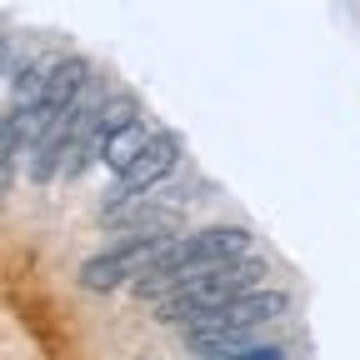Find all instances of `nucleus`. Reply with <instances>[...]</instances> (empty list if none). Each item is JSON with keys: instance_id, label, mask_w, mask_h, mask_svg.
Wrapping results in <instances>:
<instances>
[{"instance_id": "obj_1", "label": "nucleus", "mask_w": 360, "mask_h": 360, "mask_svg": "<svg viewBox=\"0 0 360 360\" xmlns=\"http://www.w3.org/2000/svg\"><path fill=\"white\" fill-rule=\"evenodd\" d=\"M245 250H250V236L240 231V225H210V231H195L186 240H170V250L135 281V295H141V300H170L175 290H186L195 276L240 260Z\"/></svg>"}, {"instance_id": "obj_2", "label": "nucleus", "mask_w": 360, "mask_h": 360, "mask_svg": "<svg viewBox=\"0 0 360 360\" xmlns=\"http://www.w3.org/2000/svg\"><path fill=\"white\" fill-rule=\"evenodd\" d=\"M265 276V260L260 255H240V260H231V265H215V270H205V276H195L186 290H175L170 300H160L155 305V315L160 321H170V326H200L210 310H220L225 300H236V295H245V290H255V281Z\"/></svg>"}, {"instance_id": "obj_3", "label": "nucleus", "mask_w": 360, "mask_h": 360, "mask_svg": "<svg viewBox=\"0 0 360 360\" xmlns=\"http://www.w3.org/2000/svg\"><path fill=\"white\" fill-rule=\"evenodd\" d=\"M165 250H170L165 236H135V240H120L115 250L90 255V260L80 265V285H85V290H115V285H125V281H141Z\"/></svg>"}, {"instance_id": "obj_4", "label": "nucleus", "mask_w": 360, "mask_h": 360, "mask_svg": "<svg viewBox=\"0 0 360 360\" xmlns=\"http://www.w3.org/2000/svg\"><path fill=\"white\" fill-rule=\"evenodd\" d=\"M175 160H180V141H175V135H155L150 150H146L141 160H135V165L120 175V186H115V200H110V205H130V200L150 195L160 180L175 170Z\"/></svg>"}, {"instance_id": "obj_5", "label": "nucleus", "mask_w": 360, "mask_h": 360, "mask_svg": "<svg viewBox=\"0 0 360 360\" xmlns=\"http://www.w3.org/2000/svg\"><path fill=\"white\" fill-rule=\"evenodd\" d=\"M186 345L205 360H245L265 345H255L250 330H186Z\"/></svg>"}, {"instance_id": "obj_6", "label": "nucleus", "mask_w": 360, "mask_h": 360, "mask_svg": "<svg viewBox=\"0 0 360 360\" xmlns=\"http://www.w3.org/2000/svg\"><path fill=\"white\" fill-rule=\"evenodd\" d=\"M150 141H155V135H150V130H146L141 120H130V125H120V130L110 135V141H105L101 160H105L110 170H120V175H125V170H130L135 160H141V155L150 150Z\"/></svg>"}]
</instances>
